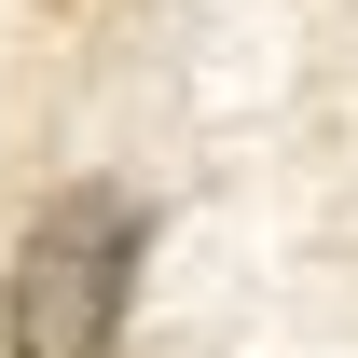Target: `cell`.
<instances>
[{
  "mask_svg": "<svg viewBox=\"0 0 358 358\" xmlns=\"http://www.w3.org/2000/svg\"><path fill=\"white\" fill-rule=\"evenodd\" d=\"M138 262H152V207L124 179H55L0 262V358H110L138 317Z\"/></svg>",
  "mask_w": 358,
  "mask_h": 358,
  "instance_id": "obj_1",
  "label": "cell"
}]
</instances>
